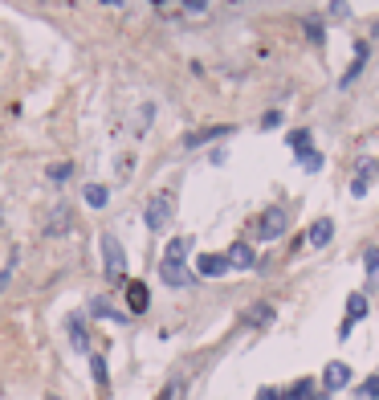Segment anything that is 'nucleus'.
I'll return each mask as SVG.
<instances>
[{
	"label": "nucleus",
	"instance_id": "nucleus-31",
	"mask_svg": "<svg viewBox=\"0 0 379 400\" xmlns=\"http://www.w3.org/2000/svg\"><path fill=\"white\" fill-rule=\"evenodd\" d=\"M176 396H180V384H167L164 392H159V400H176Z\"/></svg>",
	"mask_w": 379,
	"mask_h": 400
},
{
	"label": "nucleus",
	"instance_id": "nucleus-26",
	"mask_svg": "<svg viewBox=\"0 0 379 400\" xmlns=\"http://www.w3.org/2000/svg\"><path fill=\"white\" fill-rule=\"evenodd\" d=\"M69 172H74V164H53V167H50V180H53V184H66Z\"/></svg>",
	"mask_w": 379,
	"mask_h": 400
},
{
	"label": "nucleus",
	"instance_id": "nucleus-25",
	"mask_svg": "<svg viewBox=\"0 0 379 400\" xmlns=\"http://www.w3.org/2000/svg\"><path fill=\"white\" fill-rule=\"evenodd\" d=\"M310 392H314V380H298L294 388H290V392H285V396H290V400H314Z\"/></svg>",
	"mask_w": 379,
	"mask_h": 400
},
{
	"label": "nucleus",
	"instance_id": "nucleus-1",
	"mask_svg": "<svg viewBox=\"0 0 379 400\" xmlns=\"http://www.w3.org/2000/svg\"><path fill=\"white\" fill-rule=\"evenodd\" d=\"M188 253H192V237H171L164 250V262H159V278L167 286H183L192 282L188 278Z\"/></svg>",
	"mask_w": 379,
	"mask_h": 400
},
{
	"label": "nucleus",
	"instance_id": "nucleus-33",
	"mask_svg": "<svg viewBox=\"0 0 379 400\" xmlns=\"http://www.w3.org/2000/svg\"><path fill=\"white\" fill-rule=\"evenodd\" d=\"M45 400H57V396H45Z\"/></svg>",
	"mask_w": 379,
	"mask_h": 400
},
{
	"label": "nucleus",
	"instance_id": "nucleus-29",
	"mask_svg": "<svg viewBox=\"0 0 379 400\" xmlns=\"http://www.w3.org/2000/svg\"><path fill=\"white\" fill-rule=\"evenodd\" d=\"M278 123H281V111H265V118H261V127H265V131H273Z\"/></svg>",
	"mask_w": 379,
	"mask_h": 400
},
{
	"label": "nucleus",
	"instance_id": "nucleus-6",
	"mask_svg": "<svg viewBox=\"0 0 379 400\" xmlns=\"http://www.w3.org/2000/svg\"><path fill=\"white\" fill-rule=\"evenodd\" d=\"M229 257H220V253H200L196 257V274L200 278H225L229 274Z\"/></svg>",
	"mask_w": 379,
	"mask_h": 400
},
{
	"label": "nucleus",
	"instance_id": "nucleus-7",
	"mask_svg": "<svg viewBox=\"0 0 379 400\" xmlns=\"http://www.w3.org/2000/svg\"><path fill=\"white\" fill-rule=\"evenodd\" d=\"M359 318H367V294H346V318H343V327H339V335L346 339Z\"/></svg>",
	"mask_w": 379,
	"mask_h": 400
},
{
	"label": "nucleus",
	"instance_id": "nucleus-2",
	"mask_svg": "<svg viewBox=\"0 0 379 400\" xmlns=\"http://www.w3.org/2000/svg\"><path fill=\"white\" fill-rule=\"evenodd\" d=\"M171 217H176V192H155V196L147 200V213H143V221H147L151 233H164L167 225H171Z\"/></svg>",
	"mask_w": 379,
	"mask_h": 400
},
{
	"label": "nucleus",
	"instance_id": "nucleus-22",
	"mask_svg": "<svg viewBox=\"0 0 379 400\" xmlns=\"http://www.w3.org/2000/svg\"><path fill=\"white\" fill-rule=\"evenodd\" d=\"M90 372H94V384H98V388L111 384V372H106V360H102V355H90Z\"/></svg>",
	"mask_w": 379,
	"mask_h": 400
},
{
	"label": "nucleus",
	"instance_id": "nucleus-16",
	"mask_svg": "<svg viewBox=\"0 0 379 400\" xmlns=\"http://www.w3.org/2000/svg\"><path fill=\"white\" fill-rule=\"evenodd\" d=\"M245 323H249V327H269V323H273V306H269V302L249 306V311H245Z\"/></svg>",
	"mask_w": 379,
	"mask_h": 400
},
{
	"label": "nucleus",
	"instance_id": "nucleus-19",
	"mask_svg": "<svg viewBox=\"0 0 379 400\" xmlns=\"http://www.w3.org/2000/svg\"><path fill=\"white\" fill-rule=\"evenodd\" d=\"M106 200H111L106 184H86V204L90 209H106Z\"/></svg>",
	"mask_w": 379,
	"mask_h": 400
},
{
	"label": "nucleus",
	"instance_id": "nucleus-27",
	"mask_svg": "<svg viewBox=\"0 0 379 400\" xmlns=\"http://www.w3.org/2000/svg\"><path fill=\"white\" fill-rule=\"evenodd\" d=\"M327 13L330 17H339V21H351V4H346V0H330Z\"/></svg>",
	"mask_w": 379,
	"mask_h": 400
},
{
	"label": "nucleus",
	"instance_id": "nucleus-5",
	"mask_svg": "<svg viewBox=\"0 0 379 400\" xmlns=\"http://www.w3.org/2000/svg\"><path fill=\"white\" fill-rule=\"evenodd\" d=\"M346 384H351V367H346L343 360H330V364L322 367V388H327V392H339Z\"/></svg>",
	"mask_w": 379,
	"mask_h": 400
},
{
	"label": "nucleus",
	"instance_id": "nucleus-3",
	"mask_svg": "<svg viewBox=\"0 0 379 400\" xmlns=\"http://www.w3.org/2000/svg\"><path fill=\"white\" fill-rule=\"evenodd\" d=\"M102 270H106L111 282H118V278L127 274V253H123L115 233H102Z\"/></svg>",
	"mask_w": 379,
	"mask_h": 400
},
{
	"label": "nucleus",
	"instance_id": "nucleus-32",
	"mask_svg": "<svg viewBox=\"0 0 379 400\" xmlns=\"http://www.w3.org/2000/svg\"><path fill=\"white\" fill-rule=\"evenodd\" d=\"M371 33H375V37H379V21H375V29H371Z\"/></svg>",
	"mask_w": 379,
	"mask_h": 400
},
{
	"label": "nucleus",
	"instance_id": "nucleus-15",
	"mask_svg": "<svg viewBox=\"0 0 379 400\" xmlns=\"http://www.w3.org/2000/svg\"><path fill=\"white\" fill-rule=\"evenodd\" d=\"M302 29H306V37L314 41V50H322V45H327V25H322L318 13H314V17H302Z\"/></svg>",
	"mask_w": 379,
	"mask_h": 400
},
{
	"label": "nucleus",
	"instance_id": "nucleus-13",
	"mask_svg": "<svg viewBox=\"0 0 379 400\" xmlns=\"http://www.w3.org/2000/svg\"><path fill=\"white\" fill-rule=\"evenodd\" d=\"M330 237H334V221H330V217H318L310 225V245H314V250H322V245H330Z\"/></svg>",
	"mask_w": 379,
	"mask_h": 400
},
{
	"label": "nucleus",
	"instance_id": "nucleus-12",
	"mask_svg": "<svg viewBox=\"0 0 379 400\" xmlns=\"http://www.w3.org/2000/svg\"><path fill=\"white\" fill-rule=\"evenodd\" d=\"M375 160H363L359 164V176L351 180V196H367V188H371V176H375Z\"/></svg>",
	"mask_w": 379,
	"mask_h": 400
},
{
	"label": "nucleus",
	"instance_id": "nucleus-21",
	"mask_svg": "<svg viewBox=\"0 0 379 400\" xmlns=\"http://www.w3.org/2000/svg\"><path fill=\"white\" fill-rule=\"evenodd\" d=\"M17 262H21V253L13 250V253H9V262L0 266V294H4V286L13 282V274H17Z\"/></svg>",
	"mask_w": 379,
	"mask_h": 400
},
{
	"label": "nucleus",
	"instance_id": "nucleus-28",
	"mask_svg": "<svg viewBox=\"0 0 379 400\" xmlns=\"http://www.w3.org/2000/svg\"><path fill=\"white\" fill-rule=\"evenodd\" d=\"M359 396H363V400H379V376H371V380L363 384V388H359Z\"/></svg>",
	"mask_w": 379,
	"mask_h": 400
},
{
	"label": "nucleus",
	"instance_id": "nucleus-4",
	"mask_svg": "<svg viewBox=\"0 0 379 400\" xmlns=\"http://www.w3.org/2000/svg\"><path fill=\"white\" fill-rule=\"evenodd\" d=\"M285 225H290V213H285V209H265L261 213V221H257V237H261V241H278L281 233H285Z\"/></svg>",
	"mask_w": 379,
	"mask_h": 400
},
{
	"label": "nucleus",
	"instance_id": "nucleus-14",
	"mask_svg": "<svg viewBox=\"0 0 379 400\" xmlns=\"http://www.w3.org/2000/svg\"><path fill=\"white\" fill-rule=\"evenodd\" d=\"M66 331H69L74 351H86V348H90V335H86V327H82V315H69L66 318Z\"/></svg>",
	"mask_w": 379,
	"mask_h": 400
},
{
	"label": "nucleus",
	"instance_id": "nucleus-10",
	"mask_svg": "<svg viewBox=\"0 0 379 400\" xmlns=\"http://www.w3.org/2000/svg\"><path fill=\"white\" fill-rule=\"evenodd\" d=\"M225 257H229L232 270H253V266H257V250H253L249 241H237V245H229V253H225Z\"/></svg>",
	"mask_w": 379,
	"mask_h": 400
},
{
	"label": "nucleus",
	"instance_id": "nucleus-20",
	"mask_svg": "<svg viewBox=\"0 0 379 400\" xmlns=\"http://www.w3.org/2000/svg\"><path fill=\"white\" fill-rule=\"evenodd\" d=\"M66 229H69V209L66 204H57L53 217H50V225H45V233H66Z\"/></svg>",
	"mask_w": 379,
	"mask_h": 400
},
{
	"label": "nucleus",
	"instance_id": "nucleus-11",
	"mask_svg": "<svg viewBox=\"0 0 379 400\" xmlns=\"http://www.w3.org/2000/svg\"><path fill=\"white\" fill-rule=\"evenodd\" d=\"M147 302H151L147 282H127V311H131V315H143V311H147Z\"/></svg>",
	"mask_w": 379,
	"mask_h": 400
},
{
	"label": "nucleus",
	"instance_id": "nucleus-23",
	"mask_svg": "<svg viewBox=\"0 0 379 400\" xmlns=\"http://www.w3.org/2000/svg\"><path fill=\"white\" fill-rule=\"evenodd\" d=\"M285 143L302 155V151H310V131H290V135H285Z\"/></svg>",
	"mask_w": 379,
	"mask_h": 400
},
{
	"label": "nucleus",
	"instance_id": "nucleus-30",
	"mask_svg": "<svg viewBox=\"0 0 379 400\" xmlns=\"http://www.w3.org/2000/svg\"><path fill=\"white\" fill-rule=\"evenodd\" d=\"M257 400H290V396H285V392H278V388H261V392H257Z\"/></svg>",
	"mask_w": 379,
	"mask_h": 400
},
{
	"label": "nucleus",
	"instance_id": "nucleus-17",
	"mask_svg": "<svg viewBox=\"0 0 379 400\" xmlns=\"http://www.w3.org/2000/svg\"><path fill=\"white\" fill-rule=\"evenodd\" d=\"M363 270H367V286L375 290V286H379V250H375V245L363 253Z\"/></svg>",
	"mask_w": 379,
	"mask_h": 400
},
{
	"label": "nucleus",
	"instance_id": "nucleus-8",
	"mask_svg": "<svg viewBox=\"0 0 379 400\" xmlns=\"http://www.w3.org/2000/svg\"><path fill=\"white\" fill-rule=\"evenodd\" d=\"M225 135H232L229 123H220V127H200V131H188V135H183V151H188V148H200V143H213V139H225Z\"/></svg>",
	"mask_w": 379,
	"mask_h": 400
},
{
	"label": "nucleus",
	"instance_id": "nucleus-9",
	"mask_svg": "<svg viewBox=\"0 0 379 400\" xmlns=\"http://www.w3.org/2000/svg\"><path fill=\"white\" fill-rule=\"evenodd\" d=\"M367 57H371V45H367V41H359V45H355V62H351V66L343 70V78H339V90H346V86L359 78L363 66H367Z\"/></svg>",
	"mask_w": 379,
	"mask_h": 400
},
{
	"label": "nucleus",
	"instance_id": "nucleus-24",
	"mask_svg": "<svg viewBox=\"0 0 379 400\" xmlns=\"http://www.w3.org/2000/svg\"><path fill=\"white\" fill-rule=\"evenodd\" d=\"M298 160H302V167H306V172H322V164H327V160H322V151H302Z\"/></svg>",
	"mask_w": 379,
	"mask_h": 400
},
{
	"label": "nucleus",
	"instance_id": "nucleus-18",
	"mask_svg": "<svg viewBox=\"0 0 379 400\" xmlns=\"http://www.w3.org/2000/svg\"><path fill=\"white\" fill-rule=\"evenodd\" d=\"M90 315H94V318H115V323H123V318H127L123 311H115L106 299H90Z\"/></svg>",
	"mask_w": 379,
	"mask_h": 400
}]
</instances>
